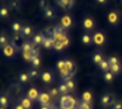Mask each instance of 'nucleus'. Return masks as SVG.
I'll return each mask as SVG.
<instances>
[{
	"label": "nucleus",
	"instance_id": "37",
	"mask_svg": "<svg viewBox=\"0 0 122 109\" xmlns=\"http://www.w3.org/2000/svg\"><path fill=\"white\" fill-rule=\"evenodd\" d=\"M38 75H39V71H38V70H35V69L29 70V78H30V79H35Z\"/></svg>",
	"mask_w": 122,
	"mask_h": 109
},
{
	"label": "nucleus",
	"instance_id": "4",
	"mask_svg": "<svg viewBox=\"0 0 122 109\" xmlns=\"http://www.w3.org/2000/svg\"><path fill=\"white\" fill-rule=\"evenodd\" d=\"M57 4L63 7L64 10H69V9H71L74 6V3H75V0H56Z\"/></svg>",
	"mask_w": 122,
	"mask_h": 109
},
{
	"label": "nucleus",
	"instance_id": "32",
	"mask_svg": "<svg viewBox=\"0 0 122 109\" xmlns=\"http://www.w3.org/2000/svg\"><path fill=\"white\" fill-rule=\"evenodd\" d=\"M48 93L51 95L52 98H57V97H58V93H61V92H59V90H58V88L53 87V88H51V90H50V92H48Z\"/></svg>",
	"mask_w": 122,
	"mask_h": 109
},
{
	"label": "nucleus",
	"instance_id": "21",
	"mask_svg": "<svg viewBox=\"0 0 122 109\" xmlns=\"http://www.w3.org/2000/svg\"><path fill=\"white\" fill-rule=\"evenodd\" d=\"M65 30H66V29H65L64 27H62V26H56V27H53V32H55V34H57V35L65 34V33H66Z\"/></svg>",
	"mask_w": 122,
	"mask_h": 109
},
{
	"label": "nucleus",
	"instance_id": "39",
	"mask_svg": "<svg viewBox=\"0 0 122 109\" xmlns=\"http://www.w3.org/2000/svg\"><path fill=\"white\" fill-rule=\"evenodd\" d=\"M6 43H7V38L5 35H1V38H0V46H6Z\"/></svg>",
	"mask_w": 122,
	"mask_h": 109
},
{
	"label": "nucleus",
	"instance_id": "46",
	"mask_svg": "<svg viewBox=\"0 0 122 109\" xmlns=\"http://www.w3.org/2000/svg\"><path fill=\"white\" fill-rule=\"evenodd\" d=\"M11 6H12L13 9H17V6H18V3H17L16 0H13V1H12V4H11Z\"/></svg>",
	"mask_w": 122,
	"mask_h": 109
},
{
	"label": "nucleus",
	"instance_id": "28",
	"mask_svg": "<svg viewBox=\"0 0 122 109\" xmlns=\"http://www.w3.org/2000/svg\"><path fill=\"white\" fill-rule=\"evenodd\" d=\"M103 61H104V60H103V56H102L100 53H94V54H93V62H94L96 64H100Z\"/></svg>",
	"mask_w": 122,
	"mask_h": 109
},
{
	"label": "nucleus",
	"instance_id": "1",
	"mask_svg": "<svg viewBox=\"0 0 122 109\" xmlns=\"http://www.w3.org/2000/svg\"><path fill=\"white\" fill-rule=\"evenodd\" d=\"M59 104H61L62 108H73V109H75L77 102L75 101L74 97L69 96V95H64L59 98Z\"/></svg>",
	"mask_w": 122,
	"mask_h": 109
},
{
	"label": "nucleus",
	"instance_id": "25",
	"mask_svg": "<svg viewBox=\"0 0 122 109\" xmlns=\"http://www.w3.org/2000/svg\"><path fill=\"white\" fill-rule=\"evenodd\" d=\"M99 68L103 70V71H109L110 70V64L108 61H103L100 64H99Z\"/></svg>",
	"mask_w": 122,
	"mask_h": 109
},
{
	"label": "nucleus",
	"instance_id": "17",
	"mask_svg": "<svg viewBox=\"0 0 122 109\" xmlns=\"http://www.w3.org/2000/svg\"><path fill=\"white\" fill-rule=\"evenodd\" d=\"M21 104L25 108V109H31V99H29L28 97H23L21 99Z\"/></svg>",
	"mask_w": 122,
	"mask_h": 109
},
{
	"label": "nucleus",
	"instance_id": "48",
	"mask_svg": "<svg viewBox=\"0 0 122 109\" xmlns=\"http://www.w3.org/2000/svg\"><path fill=\"white\" fill-rule=\"evenodd\" d=\"M105 1H107V0H97V3H99V4H104Z\"/></svg>",
	"mask_w": 122,
	"mask_h": 109
},
{
	"label": "nucleus",
	"instance_id": "22",
	"mask_svg": "<svg viewBox=\"0 0 122 109\" xmlns=\"http://www.w3.org/2000/svg\"><path fill=\"white\" fill-rule=\"evenodd\" d=\"M29 74H27V73H22V74H20V76H18V80H20V82H22V84H27L28 81H29Z\"/></svg>",
	"mask_w": 122,
	"mask_h": 109
},
{
	"label": "nucleus",
	"instance_id": "47",
	"mask_svg": "<svg viewBox=\"0 0 122 109\" xmlns=\"http://www.w3.org/2000/svg\"><path fill=\"white\" fill-rule=\"evenodd\" d=\"M15 109H25L22 104H17V105H15Z\"/></svg>",
	"mask_w": 122,
	"mask_h": 109
},
{
	"label": "nucleus",
	"instance_id": "16",
	"mask_svg": "<svg viewBox=\"0 0 122 109\" xmlns=\"http://www.w3.org/2000/svg\"><path fill=\"white\" fill-rule=\"evenodd\" d=\"M11 45L16 49V50H20V36L18 35H15L11 38Z\"/></svg>",
	"mask_w": 122,
	"mask_h": 109
},
{
	"label": "nucleus",
	"instance_id": "43",
	"mask_svg": "<svg viewBox=\"0 0 122 109\" xmlns=\"http://www.w3.org/2000/svg\"><path fill=\"white\" fill-rule=\"evenodd\" d=\"M7 13H9V10H7L6 7H3L1 11H0V16H1V17H6Z\"/></svg>",
	"mask_w": 122,
	"mask_h": 109
},
{
	"label": "nucleus",
	"instance_id": "45",
	"mask_svg": "<svg viewBox=\"0 0 122 109\" xmlns=\"http://www.w3.org/2000/svg\"><path fill=\"white\" fill-rule=\"evenodd\" d=\"M62 43H63L64 46H68V44H69V39L66 38V36H64V38L62 39Z\"/></svg>",
	"mask_w": 122,
	"mask_h": 109
},
{
	"label": "nucleus",
	"instance_id": "8",
	"mask_svg": "<svg viewBox=\"0 0 122 109\" xmlns=\"http://www.w3.org/2000/svg\"><path fill=\"white\" fill-rule=\"evenodd\" d=\"M3 52H4V54H5L6 57H12L13 54H15V52H16V49L11 44H7L6 46L3 47Z\"/></svg>",
	"mask_w": 122,
	"mask_h": 109
},
{
	"label": "nucleus",
	"instance_id": "23",
	"mask_svg": "<svg viewBox=\"0 0 122 109\" xmlns=\"http://www.w3.org/2000/svg\"><path fill=\"white\" fill-rule=\"evenodd\" d=\"M103 78H104V80H105L107 82H111V81L114 80V74L109 70V71H105V73H104Z\"/></svg>",
	"mask_w": 122,
	"mask_h": 109
},
{
	"label": "nucleus",
	"instance_id": "24",
	"mask_svg": "<svg viewBox=\"0 0 122 109\" xmlns=\"http://www.w3.org/2000/svg\"><path fill=\"white\" fill-rule=\"evenodd\" d=\"M53 16H55L53 10H52L50 6H47V7L45 9V17L48 18V20H51V18H53Z\"/></svg>",
	"mask_w": 122,
	"mask_h": 109
},
{
	"label": "nucleus",
	"instance_id": "5",
	"mask_svg": "<svg viewBox=\"0 0 122 109\" xmlns=\"http://www.w3.org/2000/svg\"><path fill=\"white\" fill-rule=\"evenodd\" d=\"M39 96H40L39 90H36L35 87H31V88H29V90L27 91V97H28L29 99H31V101L39 99Z\"/></svg>",
	"mask_w": 122,
	"mask_h": 109
},
{
	"label": "nucleus",
	"instance_id": "26",
	"mask_svg": "<svg viewBox=\"0 0 122 109\" xmlns=\"http://www.w3.org/2000/svg\"><path fill=\"white\" fill-rule=\"evenodd\" d=\"M120 70H121L120 63H117V64H111V65H110V71L112 73V74H118Z\"/></svg>",
	"mask_w": 122,
	"mask_h": 109
},
{
	"label": "nucleus",
	"instance_id": "29",
	"mask_svg": "<svg viewBox=\"0 0 122 109\" xmlns=\"http://www.w3.org/2000/svg\"><path fill=\"white\" fill-rule=\"evenodd\" d=\"M82 44L83 45H90L91 44V41H92V38H91V35H88V34H85V35H82Z\"/></svg>",
	"mask_w": 122,
	"mask_h": 109
},
{
	"label": "nucleus",
	"instance_id": "12",
	"mask_svg": "<svg viewBox=\"0 0 122 109\" xmlns=\"http://www.w3.org/2000/svg\"><path fill=\"white\" fill-rule=\"evenodd\" d=\"M108 21H109L111 24H116V23L118 22V15H117V12H115V11L110 12V13L108 15Z\"/></svg>",
	"mask_w": 122,
	"mask_h": 109
},
{
	"label": "nucleus",
	"instance_id": "14",
	"mask_svg": "<svg viewBox=\"0 0 122 109\" xmlns=\"http://www.w3.org/2000/svg\"><path fill=\"white\" fill-rule=\"evenodd\" d=\"M44 36H45V35H44ZM53 43H55V39H53V38H47V36H45L42 46H44L45 49H51V47H53Z\"/></svg>",
	"mask_w": 122,
	"mask_h": 109
},
{
	"label": "nucleus",
	"instance_id": "15",
	"mask_svg": "<svg viewBox=\"0 0 122 109\" xmlns=\"http://www.w3.org/2000/svg\"><path fill=\"white\" fill-rule=\"evenodd\" d=\"M34 46H35V45L33 44V41L31 43L30 41H24L23 45H22V52H29V51L33 50Z\"/></svg>",
	"mask_w": 122,
	"mask_h": 109
},
{
	"label": "nucleus",
	"instance_id": "19",
	"mask_svg": "<svg viewBox=\"0 0 122 109\" xmlns=\"http://www.w3.org/2000/svg\"><path fill=\"white\" fill-rule=\"evenodd\" d=\"M21 35L24 36V38H27V36H30L31 35V28L28 27V26H24L21 30Z\"/></svg>",
	"mask_w": 122,
	"mask_h": 109
},
{
	"label": "nucleus",
	"instance_id": "35",
	"mask_svg": "<svg viewBox=\"0 0 122 109\" xmlns=\"http://www.w3.org/2000/svg\"><path fill=\"white\" fill-rule=\"evenodd\" d=\"M30 64L33 67H39L40 65V58L39 57H33L31 61H30Z\"/></svg>",
	"mask_w": 122,
	"mask_h": 109
},
{
	"label": "nucleus",
	"instance_id": "30",
	"mask_svg": "<svg viewBox=\"0 0 122 109\" xmlns=\"http://www.w3.org/2000/svg\"><path fill=\"white\" fill-rule=\"evenodd\" d=\"M22 26H21V23H18V22H15L13 24H12V30H13V33H21V30H22Z\"/></svg>",
	"mask_w": 122,
	"mask_h": 109
},
{
	"label": "nucleus",
	"instance_id": "20",
	"mask_svg": "<svg viewBox=\"0 0 122 109\" xmlns=\"http://www.w3.org/2000/svg\"><path fill=\"white\" fill-rule=\"evenodd\" d=\"M58 90H59V92H61L63 96H64V95H68V92H69V88H68V86H66V84H65V82L59 84Z\"/></svg>",
	"mask_w": 122,
	"mask_h": 109
},
{
	"label": "nucleus",
	"instance_id": "2",
	"mask_svg": "<svg viewBox=\"0 0 122 109\" xmlns=\"http://www.w3.org/2000/svg\"><path fill=\"white\" fill-rule=\"evenodd\" d=\"M38 102L41 104V105H46V107H51L52 102H51V95L47 93V92H41L40 96H39V99Z\"/></svg>",
	"mask_w": 122,
	"mask_h": 109
},
{
	"label": "nucleus",
	"instance_id": "38",
	"mask_svg": "<svg viewBox=\"0 0 122 109\" xmlns=\"http://www.w3.org/2000/svg\"><path fill=\"white\" fill-rule=\"evenodd\" d=\"M65 84H66V86H68L69 91H73V90H74L75 84H74V81H73V80H68V81H65Z\"/></svg>",
	"mask_w": 122,
	"mask_h": 109
},
{
	"label": "nucleus",
	"instance_id": "10",
	"mask_svg": "<svg viewBox=\"0 0 122 109\" xmlns=\"http://www.w3.org/2000/svg\"><path fill=\"white\" fill-rule=\"evenodd\" d=\"M44 39H45V36L44 34H36V35H34V38H33V44L38 46V45H42L44 44Z\"/></svg>",
	"mask_w": 122,
	"mask_h": 109
},
{
	"label": "nucleus",
	"instance_id": "51",
	"mask_svg": "<svg viewBox=\"0 0 122 109\" xmlns=\"http://www.w3.org/2000/svg\"><path fill=\"white\" fill-rule=\"evenodd\" d=\"M0 109H6V108H4V107H1V108H0Z\"/></svg>",
	"mask_w": 122,
	"mask_h": 109
},
{
	"label": "nucleus",
	"instance_id": "44",
	"mask_svg": "<svg viewBox=\"0 0 122 109\" xmlns=\"http://www.w3.org/2000/svg\"><path fill=\"white\" fill-rule=\"evenodd\" d=\"M39 6H40V9H46L47 6H46V0H40V4H39Z\"/></svg>",
	"mask_w": 122,
	"mask_h": 109
},
{
	"label": "nucleus",
	"instance_id": "11",
	"mask_svg": "<svg viewBox=\"0 0 122 109\" xmlns=\"http://www.w3.org/2000/svg\"><path fill=\"white\" fill-rule=\"evenodd\" d=\"M93 26H94V23H93L92 18L86 17L85 20H83V28H85L86 30H91V29L93 28Z\"/></svg>",
	"mask_w": 122,
	"mask_h": 109
},
{
	"label": "nucleus",
	"instance_id": "3",
	"mask_svg": "<svg viewBox=\"0 0 122 109\" xmlns=\"http://www.w3.org/2000/svg\"><path fill=\"white\" fill-rule=\"evenodd\" d=\"M100 103H102L103 107H110V105H112V104L115 103V99H114V97H112L111 95L105 93V95H103V96H102V98H100Z\"/></svg>",
	"mask_w": 122,
	"mask_h": 109
},
{
	"label": "nucleus",
	"instance_id": "27",
	"mask_svg": "<svg viewBox=\"0 0 122 109\" xmlns=\"http://www.w3.org/2000/svg\"><path fill=\"white\" fill-rule=\"evenodd\" d=\"M77 107L81 108V109H92L91 108V104L90 103H87V102H83L82 99L77 102Z\"/></svg>",
	"mask_w": 122,
	"mask_h": 109
},
{
	"label": "nucleus",
	"instance_id": "34",
	"mask_svg": "<svg viewBox=\"0 0 122 109\" xmlns=\"http://www.w3.org/2000/svg\"><path fill=\"white\" fill-rule=\"evenodd\" d=\"M65 64H66V68H68L69 71L75 73V64H74L71 61H65Z\"/></svg>",
	"mask_w": 122,
	"mask_h": 109
},
{
	"label": "nucleus",
	"instance_id": "7",
	"mask_svg": "<svg viewBox=\"0 0 122 109\" xmlns=\"http://www.w3.org/2000/svg\"><path fill=\"white\" fill-rule=\"evenodd\" d=\"M93 41H94L96 45L100 46V45H103L104 43H105V36H104L103 33H96L93 35Z\"/></svg>",
	"mask_w": 122,
	"mask_h": 109
},
{
	"label": "nucleus",
	"instance_id": "40",
	"mask_svg": "<svg viewBox=\"0 0 122 109\" xmlns=\"http://www.w3.org/2000/svg\"><path fill=\"white\" fill-rule=\"evenodd\" d=\"M108 62H109V64H110V65H111V64H117V63H118V60H117L116 57L111 56V57H109Z\"/></svg>",
	"mask_w": 122,
	"mask_h": 109
},
{
	"label": "nucleus",
	"instance_id": "49",
	"mask_svg": "<svg viewBox=\"0 0 122 109\" xmlns=\"http://www.w3.org/2000/svg\"><path fill=\"white\" fill-rule=\"evenodd\" d=\"M40 109H51V108H50V107H46V105H41Z\"/></svg>",
	"mask_w": 122,
	"mask_h": 109
},
{
	"label": "nucleus",
	"instance_id": "41",
	"mask_svg": "<svg viewBox=\"0 0 122 109\" xmlns=\"http://www.w3.org/2000/svg\"><path fill=\"white\" fill-rule=\"evenodd\" d=\"M112 109H122V102L115 101V103L112 104Z\"/></svg>",
	"mask_w": 122,
	"mask_h": 109
},
{
	"label": "nucleus",
	"instance_id": "42",
	"mask_svg": "<svg viewBox=\"0 0 122 109\" xmlns=\"http://www.w3.org/2000/svg\"><path fill=\"white\" fill-rule=\"evenodd\" d=\"M51 109H62V107H61V104L58 105V102H52V104H51V107H50Z\"/></svg>",
	"mask_w": 122,
	"mask_h": 109
},
{
	"label": "nucleus",
	"instance_id": "18",
	"mask_svg": "<svg viewBox=\"0 0 122 109\" xmlns=\"http://www.w3.org/2000/svg\"><path fill=\"white\" fill-rule=\"evenodd\" d=\"M82 101L83 102H87V103H91L92 102V93L90 92V91H85V92L82 93Z\"/></svg>",
	"mask_w": 122,
	"mask_h": 109
},
{
	"label": "nucleus",
	"instance_id": "50",
	"mask_svg": "<svg viewBox=\"0 0 122 109\" xmlns=\"http://www.w3.org/2000/svg\"><path fill=\"white\" fill-rule=\"evenodd\" d=\"M62 109H73V108H62Z\"/></svg>",
	"mask_w": 122,
	"mask_h": 109
},
{
	"label": "nucleus",
	"instance_id": "6",
	"mask_svg": "<svg viewBox=\"0 0 122 109\" xmlns=\"http://www.w3.org/2000/svg\"><path fill=\"white\" fill-rule=\"evenodd\" d=\"M61 26L64 27L65 29L70 28V27L73 26V20H71V17H70V16H68V15L63 16V17H62V20H61Z\"/></svg>",
	"mask_w": 122,
	"mask_h": 109
},
{
	"label": "nucleus",
	"instance_id": "52",
	"mask_svg": "<svg viewBox=\"0 0 122 109\" xmlns=\"http://www.w3.org/2000/svg\"><path fill=\"white\" fill-rule=\"evenodd\" d=\"M75 109H81V108H79V107H76V108H75Z\"/></svg>",
	"mask_w": 122,
	"mask_h": 109
},
{
	"label": "nucleus",
	"instance_id": "36",
	"mask_svg": "<svg viewBox=\"0 0 122 109\" xmlns=\"http://www.w3.org/2000/svg\"><path fill=\"white\" fill-rule=\"evenodd\" d=\"M23 53V58L27 61V62H30L31 61V58H33V54H31V52L29 51V52H22Z\"/></svg>",
	"mask_w": 122,
	"mask_h": 109
},
{
	"label": "nucleus",
	"instance_id": "9",
	"mask_svg": "<svg viewBox=\"0 0 122 109\" xmlns=\"http://www.w3.org/2000/svg\"><path fill=\"white\" fill-rule=\"evenodd\" d=\"M57 68H58V70H59V73H61V75H63V74H66V73H69V70H68V68H66V64H65V61H58L57 62ZM73 73V71H71Z\"/></svg>",
	"mask_w": 122,
	"mask_h": 109
},
{
	"label": "nucleus",
	"instance_id": "13",
	"mask_svg": "<svg viewBox=\"0 0 122 109\" xmlns=\"http://www.w3.org/2000/svg\"><path fill=\"white\" fill-rule=\"evenodd\" d=\"M52 74H51V71H44L42 73V75H41V80L45 82V84H51L52 82Z\"/></svg>",
	"mask_w": 122,
	"mask_h": 109
},
{
	"label": "nucleus",
	"instance_id": "33",
	"mask_svg": "<svg viewBox=\"0 0 122 109\" xmlns=\"http://www.w3.org/2000/svg\"><path fill=\"white\" fill-rule=\"evenodd\" d=\"M0 104H1V107H4V108H6L9 105V98L5 95L0 97Z\"/></svg>",
	"mask_w": 122,
	"mask_h": 109
},
{
	"label": "nucleus",
	"instance_id": "31",
	"mask_svg": "<svg viewBox=\"0 0 122 109\" xmlns=\"http://www.w3.org/2000/svg\"><path fill=\"white\" fill-rule=\"evenodd\" d=\"M63 47H64V45H63V43H62V41L55 40V43H53V49H55V50L61 51V50H63Z\"/></svg>",
	"mask_w": 122,
	"mask_h": 109
}]
</instances>
